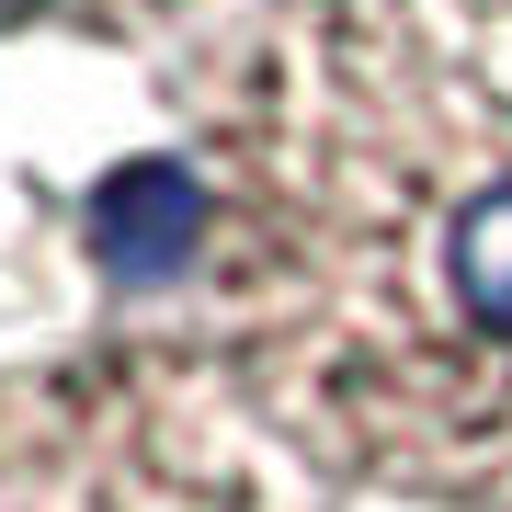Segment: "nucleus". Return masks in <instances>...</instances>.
Masks as SVG:
<instances>
[{"instance_id": "1", "label": "nucleus", "mask_w": 512, "mask_h": 512, "mask_svg": "<svg viewBox=\"0 0 512 512\" xmlns=\"http://www.w3.org/2000/svg\"><path fill=\"white\" fill-rule=\"evenodd\" d=\"M205 353L330 490L512 512V46L274 0L194 114Z\"/></svg>"}, {"instance_id": "2", "label": "nucleus", "mask_w": 512, "mask_h": 512, "mask_svg": "<svg viewBox=\"0 0 512 512\" xmlns=\"http://www.w3.org/2000/svg\"><path fill=\"white\" fill-rule=\"evenodd\" d=\"M0 512H330V478L205 342L0 365Z\"/></svg>"}, {"instance_id": "3", "label": "nucleus", "mask_w": 512, "mask_h": 512, "mask_svg": "<svg viewBox=\"0 0 512 512\" xmlns=\"http://www.w3.org/2000/svg\"><path fill=\"white\" fill-rule=\"evenodd\" d=\"M194 0H0V46L23 35H69V46H137L160 23H183Z\"/></svg>"}]
</instances>
